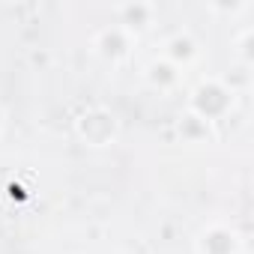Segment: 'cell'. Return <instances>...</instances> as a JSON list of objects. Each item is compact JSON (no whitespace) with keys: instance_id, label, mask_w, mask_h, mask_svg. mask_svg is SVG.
Masks as SVG:
<instances>
[{"instance_id":"6da1fadb","label":"cell","mask_w":254,"mask_h":254,"mask_svg":"<svg viewBox=\"0 0 254 254\" xmlns=\"http://www.w3.org/2000/svg\"><path fill=\"white\" fill-rule=\"evenodd\" d=\"M200 254H236L239 251V236L230 227H209L200 236Z\"/></svg>"}]
</instances>
